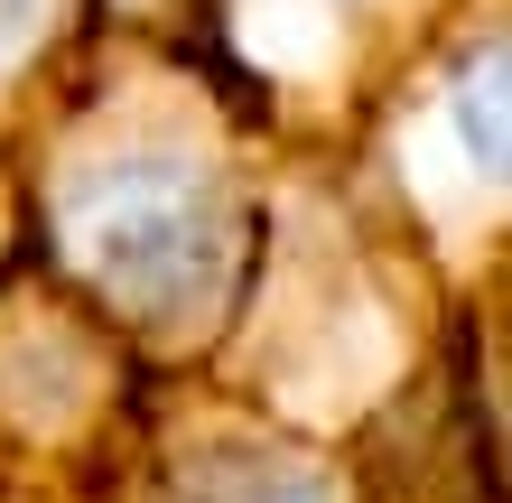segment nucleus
Returning a JSON list of instances; mask_svg holds the SVG:
<instances>
[{
	"instance_id": "nucleus-1",
	"label": "nucleus",
	"mask_w": 512,
	"mask_h": 503,
	"mask_svg": "<svg viewBox=\"0 0 512 503\" xmlns=\"http://www.w3.org/2000/svg\"><path fill=\"white\" fill-rule=\"evenodd\" d=\"M103 252H112V271H122L131 289H187L205 271V224H196L187 196L131 187L122 205H112V224H103Z\"/></svg>"
}]
</instances>
